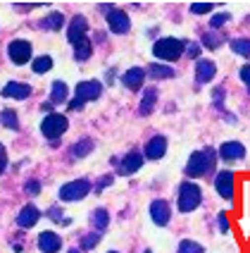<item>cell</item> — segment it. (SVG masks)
Here are the masks:
<instances>
[{
  "instance_id": "obj_1",
  "label": "cell",
  "mask_w": 250,
  "mask_h": 253,
  "mask_svg": "<svg viewBox=\"0 0 250 253\" xmlns=\"http://www.w3.org/2000/svg\"><path fill=\"white\" fill-rule=\"evenodd\" d=\"M214 163H217V153H214V148L195 151V153L188 158L186 174H188V177H203V174H208L210 169L214 168Z\"/></svg>"
},
{
  "instance_id": "obj_2",
  "label": "cell",
  "mask_w": 250,
  "mask_h": 253,
  "mask_svg": "<svg viewBox=\"0 0 250 253\" xmlns=\"http://www.w3.org/2000/svg\"><path fill=\"white\" fill-rule=\"evenodd\" d=\"M186 45H188V43L181 41V39H172V36H165V39L155 41L153 55L157 57V60H165V62H174V60H179V57L183 55Z\"/></svg>"
},
{
  "instance_id": "obj_3",
  "label": "cell",
  "mask_w": 250,
  "mask_h": 253,
  "mask_svg": "<svg viewBox=\"0 0 250 253\" xmlns=\"http://www.w3.org/2000/svg\"><path fill=\"white\" fill-rule=\"evenodd\" d=\"M100 93H103V84L96 82V79H91V82H81V84L76 86V98L70 103V110H79L83 108L88 100H98L100 98Z\"/></svg>"
},
{
  "instance_id": "obj_4",
  "label": "cell",
  "mask_w": 250,
  "mask_h": 253,
  "mask_svg": "<svg viewBox=\"0 0 250 253\" xmlns=\"http://www.w3.org/2000/svg\"><path fill=\"white\" fill-rule=\"evenodd\" d=\"M203 194H200V186L193 182H183L179 186V211L181 212H191L200 206Z\"/></svg>"
},
{
  "instance_id": "obj_5",
  "label": "cell",
  "mask_w": 250,
  "mask_h": 253,
  "mask_svg": "<svg viewBox=\"0 0 250 253\" xmlns=\"http://www.w3.org/2000/svg\"><path fill=\"white\" fill-rule=\"evenodd\" d=\"M67 126H70V122H67V117H65V115L50 113V115H45V117H43L41 131H43V136H45V139L55 141V139H60V136L67 131Z\"/></svg>"
},
{
  "instance_id": "obj_6",
  "label": "cell",
  "mask_w": 250,
  "mask_h": 253,
  "mask_svg": "<svg viewBox=\"0 0 250 253\" xmlns=\"http://www.w3.org/2000/svg\"><path fill=\"white\" fill-rule=\"evenodd\" d=\"M88 191H91L88 179H74V182L60 186V198L62 201H81L83 196H88Z\"/></svg>"
},
{
  "instance_id": "obj_7",
  "label": "cell",
  "mask_w": 250,
  "mask_h": 253,
  "mask_svg": "<svg viewBox=\"0 0 250 253\" xmlns=\"http://www.w3.org/2000/svg\"><path fill=\"white\" fill-rule=\"evenodd\" d=\"M7 55L14 65H24L31 60V43L29 41H12L7 45Z\"/></svg>"
},
{
  "instance_id": "obj_8",
  "label": "cell",
  "mask_w": 250,
  "mask_h": 253,
  "mask_svg": "<svg viewBox=\"0 0 250 253\" xmlns=\"http://www.w3.org/2000/svg\"><path fill=\"white\" fill-rule=\"evenodd\" d=\"M214 186H217V191H219V196L222 198H234V186H236L234 172L222 169V172L217 174V179H214Z\"/></svg>"
},
{
  "instance_id": "obj_9",
  "label": "cell",
  "mask_w": 250,
  "mask_h": 253,
  "mask_svg": "<svg viewBox=\"0 0 250 253\" xmlns=\"http://www.w3.org/2000/svg\"><path fill=\"white\" fill-rule=\"evenodd\" d=\"M86 31H88V22H86V17L76 14V17L70 22V27H67V41L76 45L79 41L86 39Z\"/></svg>"
},
{
  "instance_id": "obj_10",
  "label": "cell",
  "mask_w": 250,
  "mask_h": 253,
  "mask_svg": "<svg viewBox=\"0 0 250 253\" xmlns=\"http://www.w3.org/2000/svg\"><path fill=\"white\" fill-rule=\"evenodd\" d=\"M141 165H143V155L139 153V151H131V153L124 155V160L119 163V174H124V177H129V174H134L136 169H141Z\"/></svg>"
},
{
  "instance_id": "obj_11",
  "label": "cell",
  "mask_w": 250,
  "mask_h": 253,
  "mask_svg": "<svg viewBox=\"0 0 250 253\" xmlns=\"http://www.w3.org/2000/svg\"><path fill=\"white\" fill-rule=\"evenodd\" d=\"M107 24H110V29L114 34H126L131 29V22H129L126 12H122V10H112L107 14Z\"/></svg>"
},
{
  "instance_id": "obj_12",
  "label": "cell",
  "mask_w": 250,
  "mask_h": 253,
  "mask_svg": "<svg viewBox=\"0 0 250 253\" xmlns=\"http://www.w3.org/2000/svg\"><path fill=\"white\" fill-rule=\"evenodd\" d=\"M38 220H41V211H38L36 206H24V208H22V212L17 215V225L22 227V229L34 227Z\"/></svg>"
},
{
  "instance_id": "obj_13",
  "label": "cell",
  "mask_w": 250,
  "mask_h": 253,
  "mask_svg": "<svg viewBox=\"0 0 250 253\" xmlns=\"http://www.w3.org/2000/svg\"><path fill=\"white\" fill-rule=\"evenodd\" d=\"M150 217H153V222L157 227H165L169 222V206H167V201H153L150 203Z\"/></svg>"
},
{
  "instance_id": "obj_14",
  "label": "cell",
  "mask_w": 250,
  "mask_h": 253,
  "mask_svg": "<svg viewBox=\"0 0 250 253\" xmlns=\"http://www.w3.org/2000/svg\"><path fill=\"white\" fill-rule=\"evenodd\" d=\"M2 96L5 98H17V100H24L31 96V86L29 84H19V82H10V84L2 86Z\"/></svg>"
},
{
  "instance_id": "obj_15",
  "label": "cell",
  "mask_w": 250,
  "mask_h": 253,
  "mask_svg": "<svg viewBox=\"0 0 250 253\" xmlns=\"http://www.w3.org/2000/svg\"><path fill=\"white\" fill-rule=\"evenodd\" d=\"M214 74H217L214 62H210V60H198V62H195V79H198L200 84L212 82V79H214Z\"/></svg>"
},
{
  "instance_id": "obj_16",
  "label": "cell",
  "mask_w": 250,
  "mask_h": 253,
  "mask_svg": "<svg viewBox=\"0 0 250 253\" xmlns=\"http://www.w3.org/2000/svg\"><path fill=\"white\" fill-rule=\"evenodd\" d=\"M219 155L224 160H241V158H246V146L238 141H226L219 148Z\"/></svg>"
},
{
  "instance_id": "obj_17",
  "label": "cell",
  "mask_w": 250,
  "mask_h": 253,
  "mask_svg": "<svg viewBox=\"0 0 250 253\" xmlns=\"http://www.w3.org/2000/svg\"><path fill=\"white\" fill-rule=\"evenodd\" d=\"M165 153H167V139L165 136H153V139L145 143V158L160 160Z\"/></svg>"
},
{
  "instance_id": "obj_18",
  "label": "cell",
  "mask_w": 250,
  "mask_h": 253,
  "mask_svg": "<svg viewBox=\"0 0 250 253\" xmlns=\"http://www.w3.org/2000/svg\"><path fill=\"white\" fill-rule=\"evenodd\" d=\"M145 74H148V72L141 70V67H131V70L126 72L124 77H122V82H124L126 88H131V91H139L141 86H143V82H145Z\"/></svg>"
},
{
  "instance_id": "obj_19",
  "label": "cell",
  "mask_w": 250,
  "mask_h": 253,
  "mask_svg": "<svg viewBox=\"0 0 250 253\" xmlns=\"http://www.w3.org/2000/svg\"><path fill=\"white\" fill-rule=\"evenodd\" d=\"M60 246H62V239L57 237L55 232H43L41 237H38V249L43 253H57Z\"/></svg>"
},
{
  "instance_id": "obj_20",
  "label": "cell",
  "mask_w": 250,
  "mask_h": 253,
  "mask_svg": "<svg viewBox=\"0 0 250 253\" xmlns=\"http://www.w3.org/2000/svg\"><path fill=\"white\" fill-rule=\"evenodd\" d=\"M155 103H157V88H145L143 91V98H141V105H139V113L145 117V115L153 113Z\"/></svg>"
},
{
  "instance_id": "obj_21",
  "label": "cell",
  "mask_w": 250,
  "mask_h": 253,
  "mask_svg": "<svg viewBox=\"0 0 250 253\" xmlns=\"http://www.w3.org/2000/svg\"><path fill=\"white\" fill-rule=\"evenodd\" d=\"M70 98V88L65 82H55V84L50 86V103L53 105H60V103H65V100Z\"/></svg>"
},
{
  "instance_id": "obj_22",
  "label": "cell",
  "mask_w": 250,
  "mask_h": 253,
  "mask_svg": "<svg viewBox=\"0 0 250 253\" xmlns=\"http://www.w3.org/2000/svg\"><path fill=\"white\" fill-rule=\"evenodd\" d=\"M107 222H110V215L103 211V208H98V211L91 215V225H93V229H96L98 234H103V232L107 229Z\"/></svg>"
},
{
  "instance_id": "obj_23",
  "label": "cell",
  "mask_w": 250,
  "mask_h": 253,
  "mask_svg": "<svg viewBox=\"0 0 250 253\" xmlns=\"http://www.w3.org/2000/svg\"><path fill=\"white\" fill-rule=\"evenodd\" d=\"M145 72H148V77H153V79H169V77H174V74H177L172 67H167V65H157V62H153Z\"/></svg>"
},
{
  "instance_id": "obj_24",
  "label": "cell",
  "mask_w": 250,
  "mask_h": 253,
  "mask_svg": "<svg viewBox=\"0 0 250 253\" xmlns=\"http://www.w3.org/2000/svg\"><path fill=\"white\" fill-rule=\"evenodd\" d=\"M62 24H65V17H62L60 12H50L41 22V27L43 29H50V31H60V29H62Z\"/></svg>"
},
{
  "instance_id": "obj_25",
  "label": "cell",
  "mask_w": 250,
  "mask_h": 253,
  "mask_svg": "<svg viewBox=\"0 0 250 253\" xmlns=\"http://www.w3.org/2000/svg\"><path fill=\"white\" fill-rule=\"evenodd\" d=\"M91 50H93L91 41L83 39V41H79L74 45V57H76V60H88V57H91Z\"/></svg>"
},
{
  "instance_id": "obj_26",
  "label": "cell",
  "mask_w": 250,
  "mask_h": 253,
  "mask_svg": "<svg viewBox=\"0 0 250 253\" xmlns=\"http://www.w3.org/2000/svg\"><path fill=\"white\" fill-rule=\"evenodd\" d=\"M231 50L241 57H248L250 60V39H236L231 41Z\"/></svg>"
},
{
  "instance_id": "obj_27",
  "label": "cell",
  "mask_w": 250,
  "mask_h": 253,
  "mask_svg": "<svg viewBox=\"0 0 250 253\" xmlns=\"http://www.w3.org/2000/svg\"><path fill=\"white\" fill-rule=\"evenodd\" d=\"M31 67H34L36 74H45V72L53 67V60H50L48 55H41V57H36V60H34V65H31Z\"/></svg>"
},
{
  "instance_id": "obj_28",
  "label": "cell",
  "mask_w": 250,
  "mask_h": 253,
  "mask_svg": "<svg viewBox=\"0 0 250 253\" xmlns=\"http://www.w3.org/2000/svg\"><path fill=\"white\" fill-rule=\"evenodd\" d=\"M91 148H93V141L91 139H83L79 143H74V158H83V155L91 153Z\"/></svg>"
},
{
  "instance_id": "obj_29",
  "label": "cell",
  "mask_w": 250,
  "mask_h": 253,
  "mask_svg": "<svg viewBox=\"0 0 250 253\" xmlns=\"http://www.w3.org/2000/svg\"><path fill=\"white\" fill-rule=\"evenodd\" d=\"M179 253H203V246L198 241H191V239H183L179 244Z\"/></svg>"
},
{
  "instance_id": "obj_30",
  "label": "cell",
  "mask_w": 250,
  "mask_h": 253,
  "mask_svg": "<svg viewBox=\"0 0 250 253\" xmlns=\"http://www.w3.org/2000/svg\"><path fill=\"white\" fill-rule=\"evenodd\" d=\"M2 125L7 126V129H17L19 126V122H17V113L14 110H2Z\"/></svg>"
},
{
  "instance_id": "obj_31",
  "label": "cell",
  "mask_w": 250,
  "mask_h": 253,
  "mask_svg": "<svg viewBox=\"0 0 250 253\" xmlns=\"http://www.w3.org/2000/svg\"><path fill=\"white\" fill-rule=\"evenodd\" d=\"M98 241H100V234H98V232H93V234H86V237H81V249H83V251H91Z\"/></svg>"
},
{
  "instance_id": "obj_32",
  "label": "cell",
  "mask_w": 250,
  "mask_h": 253,
  "mask_svg": "<svg viewBox=\"0 0 250 253\" xmlns=\"http://www.w3.org/2000/svg\"><path fill=\"white\" fill-rule=\"evenodd\" d=\"M203 43H205L208 48H212V50H214V48H219V45H222V36H217V34H212V31H210V34H205V36H203Z\"/></svg>"
},
{
  "instance_id": "obj_33",
  "label": "cell",
  "mask_w": 250,
  "mask_h": 253,
  "mask_svg": "<svg viewBox=\"0 0 250 253\" xmlns=\"http://www.w3.org/2000/svg\"><path fill=\"white\" fill-rule=\"evenodd\" d=\"M191 12H193V14H208V12H212V2H193V5H191Z\"/></svg>"
},
{
  "instance_id": "obj_34",
  "label": "cell",
  "mask_w": 250,
  "mask_h": 253,
  "mask_svg": "<svg viewBox=\"0 0 250 253\" xmlns=\"http://www.w3.org/2000/svg\"><path fill=\"white\" fill-rule=\"evenodd\" d=\"M229 17H231V14H226V12H219V14H214V17L210 19V27H212V29L222 27V24H226V22H229Z\"/></svg>"
},
{
  "instance_id": "obj_35",
  "label": "cell",
  "mask_w": 250,
  "mask_h": 253,
  "mask_svg": "<svg viewBox=\"0 0 250 253\" xmlns=\"http://www.w3.org/2000/svg\"><path fill=\"white\" fill-rule=\"evenodd\" d=\"M24 189H27V191L31 194V196H36V194L41 191V184L36 182V179H31V182H27V186H24Z\"/></svg>"
},
{
  "instance_id": "obj_36",
  "label": "cell",
  "mask_w": 250,
  "mask_h": 253,
  "mask_svg": "<svg viewBox=\"0 0 250 253\" xmlns=\"http://www.w3.org/2000/svg\"><path fill=\"white\" fill-rule=\"evenodd\" d=\"M241 79H243V84L248 86V91H250V65H243V67H241Z\"/></svg>"
},
{
  "instance_id": "obj_37",
  "label": "cell",
  "mask_w": 250,
  "mask_h": 253,
  "mask_svg": "<svg viewBox=\"0 0 250 253\" xmlns=\"http://www.w3.org/2000/svg\"><path fill=\"white\" fill-rule=\"evenodd\" d=\"M186 50H188V57H198L200 55V45H198V43H188V45H186Z\"/></svg>"
},
{
  "instance_id": "obj_38",
  "label": "cell",
  "mask_w": 250,
  "mask_h": 253,
  "mask_svg": "<svg viewBox=\"0 0 250 253\" xmlns=\"http://www.w3.org/2000/svg\"><path fill=\"white\" fill-rule=\"evenodd\" d=\"M219 229H222V232H229V217H226L224 212H219Z\"/></svg>"
},
{
  "instance_id": "obj_39",
  "label": "cell",
  "mask_w": 250,
  "mask_h": 253,
  "mask_svg": "<svg viewBox=\"0 0 250 253\" xmlns=\"http://www.w3.org/2000/svg\"><path fill=\"white\" fill-rule=\"evenodd\" d=\"M0 151H2V153H0V168H2V172H5V169H7V153H5V146H2Z\"/></svg>"
},
{
  "instance_id": "obj_40",
  "label": "cell",
  "mask_w": 250,
  "mask_h": 253,
  "mask_svg": "<svg viewBox=\"0 0 250 253\" xmlns=\"http://www.w3.org/2000/svg\"><path fill=\"white\" fill-rule=\"evenodd\" d=\"M112 184V177H103L100 182H98V191H103V186H110Z\"/></svg>"
},
{
  "instance_id": "obj_41",
  "label": "cell",
  "mask_w": 250,
  "mask_h": 253,
  "mask_svg": "<svg viewBox=\"0 0 250 253\" xmlns=\"http://www.w3.org/2000/svg\"><path fill=\"white\" fill-rule=\"evenodd\" d=\"M48 215H50L53 220H62V215H60V211H55V208H53V211L48 212Z\"/></svg>"
},
{
  "instance_id": "obj_42",
  "label": "cell",
  "mask_w": 250,
  "mask_h": 253,
  "mask_svg": "<svg viewBox=\"0 0 250 253\" xmlns=\"http://www.w3.org/2000/svg\"><path fill=\"white\" fill-rule=\"evenodd\" d=\"M110 253H117V251H110Z\"/></svg>"
}]
</instances>
